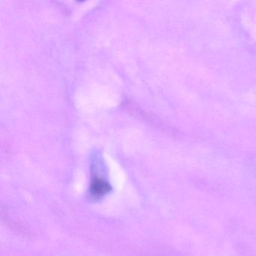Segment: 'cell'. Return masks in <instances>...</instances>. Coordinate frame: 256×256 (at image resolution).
<instances>
[{"label": "cell", "instance_id": "1", "mask_svg": "<svg viewBox=\"0 0 256 256\" xmlns=\"http://www.w3.org/2000/svg\"><path fill=\"white\" fill-rule=\"evenodd\" d=\"M110 190V185L100 178H96L91 184L90 192L94 197L98 198L104 196V194L108 193Z\"/></svg>", "mask_w": 256, "mask_h": 256}]
</instances>
